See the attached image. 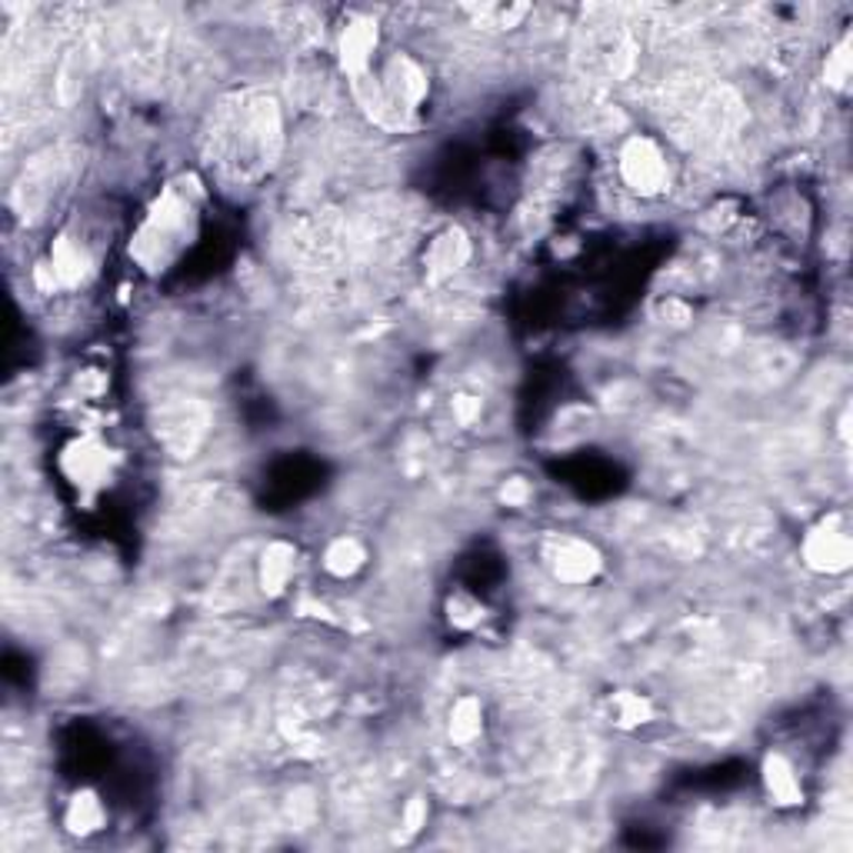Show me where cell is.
Here are the masks:
<instances>
[{"label":"cell","mask_w":853,"mask_h":853,"mask_svg":"<svg viewBox=\"0 0 853 853\" xmlns=\"http://www.w3.org/2000/svg\"><path fill=\"white\" fill-rule=\"evenodd\" d=\"M63 824H67L70 834H80V837L100 831L104 827V804H100V797L94 791H77L70 797V804H67Z\"/></svg>","instance_id":"4fadbf2b"},{"label":"cell","mask_w":853,"mask_h":853,"mask_svg":"<svg viewBox=\"0 0 853 853\" xmlns=\"http://www.w3.org/2000/svg\"><path fill=\"white\" fill-rule=\"evenodd\" d=\"M614 714H617L620 727H640V724H647L654 717L650 704L640 694H627V690L614 697Z\"/></svg>","instance_id":"e0dca14e"},{"label":"cell","mask_w":853,"mask_h":853,"mask_svg":"<svg viewBox=\"0 0 853 853\" xmlns=\"http://www.w3.org/2000/svg\"><path fill=\"white\" fill-rule=\"evenodd\" d=\"M114 463H117L114 450L104 447L97 437H80V440H73V443L60 453V467H63L67 480H70L87 500L110 480Z\"/></svg>","instance_id":"277c9868"},{"label":"cell","mask_w":853,"mask_h":853,"mask_svg":"<svg viewBox=\"0 0 853 853\" xmlns=\"http://www.w3.org/2000/svg\"><path fill=\"white\" fill-rule=\"evenodd\" d=\"M453 418L460 424H473L480 418V401L477 398H453Z\"/></svg>","instance_id":"44dd1931"},{"label":"cell","mask_w":853,"mask_h":853,"mask_svg":"<svg viewBox=\"0 0 853 853\" xmlns=\"http://www.w3.org/2000/svg\"><path fill=\"white\" fill-rule=\"evenodd\" d=\"M294 560H297V550L284 540H274L267 543V550L261 553V590L267 597H281L294 577Z\"/></svg>","instance_id":"8fae6325"},{"label":"cell","mask_w":853,"mask_h":853,"mask_svg":"<svg viewBox=\"0 0 853 853\" xmlns=\"http://www.w3.org/2000/svg\"><path fill=\"white\" fill-rule=\"evenodd\" d=\"M851 70H853V57H851V40L844 37L837 47H834V53H827V67H824V80L831 84V87H837V90H844L847 87V80H851Z\"/></svg>","instance_id":"ac0fdd59"},{"label":"cell","mask_w":853,"mask_h":853,"mask_svg":"<svg viewBox=\"0 0 853 853\" xmlns=\"http://www.w3.org/2000/svg\"><path fill=\"white\" fill-rule=\"evenodd\" d=\"M620 177L640 197H657L670 184L667 160L650 137H630L620 147Z\"/></svg>","instance_id":"3957f363"},{"label":"cell","mask_w":853,"mask_h":853,"mask_svg":"<svg viewBox=\"0 0 853 853\" xmlns=\"http://www.w3.org/2000/svg\"><path fill=\"white\" fill-rule=\"evenodd\" d=\"M764 787H767V794H771V801H774L777 807H797L801 797H804L794 767H791L787 757H781V754H771V757L764 761Z\"/></svg>","instance_id":"7c38bea8"},{"label":"cell","mask_w":853,"mask_h":853,"mask_svg":"<svg viewBox=\"0 0 853 853\" xmlns=\"http://www.w3.org/2000/svg\"><path fill=\"white\" fill-rule=\"evenodd\" d=\"M483 727V707L477 697H460L450 710V741L453 744H473Z\"/></svg>","instance_id":"5bb4252c"},{"label":"cell","mask_w":853,"mask_h":853,"mask_svg":"<svg viewBox=\"0 0 853 853\" xmlns=\"http://www.w3.org/2000/svg\"><path fill=\"white\" fill-rule=\"evenodd\" d=\"M470 261V241L460 227H447L443 234H437L426 247V277L437 284V281H447L453 277L463 264Z\"/></svg>","instance_id":"30bf717a"},{"label":"cell","mask_w":853,"mask_h":853,"mask_svg":"<svg viewBox=\"0 0 853 853\" xmlns=\"http://www.w3.org/2000/svg\"><path fill=\"white\" fill-rule=\"evenodd\" d=\"M197 200H200L197 177H180L160 190V197L154 200V207L147 210L144 224L130 241V254L144 271L160 274L190 247L197 234Z\"/></svg>","instance_id":"7a4b0ae2"},{"label":"cell","mask_w":853,"mask_h":853,"mask_svg":"<svg viewBox=\"0 0 853 853\" xmlns=\"http://www.w3.org/2000/svg\"><path fill=\"white\" fill-rule=\"evenodd\" d=\"M500 497H503L510 507H520V503H527V500H530V487H527L523 480H510V483L500 490Z\"/></svg>","instance_id":"7402d4cb"},{"label":"cell","mask_w":853,"mask_h":853,"mask_svg":"<svg viewBox=\"0 0 853 853\" xmlns=\"http://www.w3.org/2000/svg\"><path fill=\"white\" fill-rule=\"evenodd\" d=\"M424 824H426V801L414 797V801L404 807V827H408V834H418Z\"/></svg>","instance_id":"ffe728a7"},{"label":"cell","mask_w":853,"mask_h":853,"mask_svg":"<svg viewBox=\"0 0 853 853\" xmlns=\"http://www.w3.org/2000/svg\"><path fill=\"white\" fill-rule=\"evenodd\" d=\"M364 560H367V553L354 537H337L324 553V567L334 577H354L364 567Z\"/></svg>","instance_id":"9a60e30c"},{"label":"cell","mask_w":853,"mask_h":853,"mask_svg":"<svg viewBox=\"0 0 853 853\" xmlns=\"http://www.w3.org/2000/svg\"><path fill=\"white\" fill-rule=\"evenodd\" d=\"M381 87H384V97H388L391 110L398 114V120H404L408 114H414L424 104L430 84H426V70L414 57L394 53L384 67Z\"/></svg>","instance_id":"5b68a950"},{"label":"cell","mask_w":853,"mask_h":853,"mask_svg":"<svg viewBox=\"0 0 853 853\" xmlns=\"http://www.w3.org/2000/svg\"><path fill=\"white\" fill-rule=\"evenodd\" d=\"M547 560H550V570L560 584H570V587H580V584H590L604 560H600V550L580 537H560L550 543L547 550Z\"/></svg>","instance_id":"8992f818"},{"label":"cell","mask_w":853,"mask_h":853,"mask_svg":"<svg viewBox=\"0 0 853 853\" xmlns=\"http://www.w3.org/2000/svg\"><path fill=\"white\" fill-rule=\"evenodd\" d=\"M214 160L237 180H254L267 174L284 144L281 107L264 90H247L231 97L210 130Z\"/></svg>","instance_id":"6da1fadb"},{"label":"cell","mask_w":853,"mask_h":853,"mask_svg":"<svg viewBox=\"0 0 853 853\" xmlns=\"http://www.w3.org/2000/svg\"><path fill=\"white\" fill-rule=\"evenodd\" d=\"M480 617H483V610H480V604H473L470 597L457 594V597L450 600V624H453V627L467 630V627H473Z\"/></svg>","instance_id":"d6986e66"},{"label":"cell","mask_w":853,"mask_h":853,"mask_svg":"<svg viewBox=\"0 0 853 853\" xmlns=\"http://www.w3.org/2000/svg\"><path fill=\"white\" fill-rule=\"evenodd\" d=\"M374 50H378V23L367 17H354L341 30V43H337V60H341V70L347 73V80H361L371 73Z\"/></svg>","instance_id":"9c48e42d"},{"label":"cell","mask_w":853,"mask_h":853,"mask_svg":"<svg viewBox=\"0 0 853 853\" xmlns=\"http://www.w3.org/2000/svg\"><path fill=\"white\" fill-rule=\"evenodd\" d=\"M853 560V543L847 530L821 523L804 540V563L817 573H844Z\"/></svg>","instance_id":"52a82bcc"},{"label":"cell","mask_w":853,"mask_h":853,"mask_svg":"<svg viewBox=\"0 0 853 853\" xmlns=\"http://www.w3.org/2000/svg\"><path fill=\"white\" fill-rule=\"evenodd\" d=\"M87 257L84 251L70 241V237H57L53 247H50V261H43L37 267V287L43 294H53V291H63V287H77L84 277H87Z\"/></svg>","instance_id":"ba28073f"},{"label":"cell","mask_w":853,"mask_h":853,"mask_svg":"<svg viewBox=\"0 0 853 853\" xmlns=\"http://www.w3.org/2000/svg\"><path fill=\"white\" fill-rule=\"evenodd\" d=\"M467 13H473V20L483 27H517L530 13V7L527 3H480V7H467Z\"/></svg>","instance_id":"2e32d148"}]
</instances>
